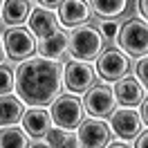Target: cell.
<instances>
[{
	"label": "cell",
	"mask_w": 148,
	"mask_h": 148,
	"mask_svg": "<svg viewBox=\"0 0 148 148\" xmlns=\"http://www.w3.org/2000/svg\"><path fill=\"white\" fill-rule=\"evenodd\" d=\"M0 81H2V94H9L14 88H16V74H11L9 67H5L2 65V70H0Z\"/></svg>",
	"instance_id": "obj_22"
},
{
	"label": "cell",
	"mask_w": 148,
	"mask_h": 148,
	"mask_svg": "<svg viewBox=\"0 0 148 148\" xmlns=\"http://www.w3.org/2000/svg\"><path fill=\"white\" fill-rule=\"evenodd\" d=\"M18 117H23V99L14 97L11 92L2 94V99H0V123L11 126Z\"/></svg>",
	"instance_id": "obj_17"
},
{
	"label": "cell",
	"mask_w": 148,
	"mask_h": 148,
	"mask_svg": "<svg viewBox=\"0 0 148 148\" xmlns=\"http://www.w3.org/2000/svg\"><path fill=\"white\" fill-rule=\"evenodd\" d=\"M70 52L74 58L92 61L103 52V34L92 25H79L70 34Z\"/></svg>",
	"instance_id": "obj_2"
},
{
	"label": "cell",
	"mask_w": 148,
	"mask_h": 148,
	"mask_svg": "<svg viewBox=\"0 0 148 148\" xmlns=\"http://www.w3.org/2000/svg\"><path fill=\"white\" fill-rule=\"evenodd\" d=\"M144 126V119L135 108L123 106L119 110H112L110 114V128L123 139H135L139 137V130Z\"/></svg>",
	"instance_id": "obj_8"
},
{
	"label": "cell",
	"mask_w": 148,
	"mask_h": 148,
	"mask_svg": "<svg viewBox=\"0 0 148 148\" xmlns=\"http://www.w3.org/2000/svg\"><path fill=\"white\" fill-rule=\"evenodd\" d=\"M27 25H29V32L36 34L38 38H45V36H49V34L58 32V18H56L47 7H36V9H32Z\"/></svg>",
	"instance_id": "obj_14"
},
{
	"label": "cell",
	"mask_w": 148,
	"mask_h": 148,
	"mask_svg": "<svg viewBox=\"0 0 148 148\" xmlns=\"http://www.w3.org/2000/svg\"><path fill=\"white\" fill-rule=\"evenodd\" d=\"M83 103H85V110L92 117H106V114H112V110H114L117 94H114L112 88H108L103 83H97L88 90Z\"/></svg>",
	"instance_id": "obj_9"
},
{
	"label": "cell",
	"mask_w": 148,
	"mask_h": 148,
	"mask_svg": "<svg viewBox=\"0 0 148 148\" xmlns=\"http://www.w3.org/2000/svg\"><path fill=\"white\" fill-rule=\"evenodd\" d=\"M52 112H47L45 108H40V106H34V108H29V110L23 112V128L27 130L32 137H43L49 132L52 128Z\"/></svg>",
	"instance_id": "obj_12"
},
{
	"label": "cell",
	"mask_w": 148,
	"mask_h": 148,
	"mask_svg": "<svg viewBox=\"0 0 148 148\" xmlns=\"http://www.w3.org/2000/svg\"><path fill=\"white\" fill-rule=\"evenodd\" d=\"M2 49L14 61H25V58H29L38 49V43L34 40L32 32H27L23 27H14L9 32H5V36H2Z\"/></svg>",
	"instance_id": "obj_6"
},
{
	"label": "cell",
	"mask_w": 148,
	"mask_h": 148,
	"mask_svg": "<svg viewBox=\"0 0 148 148\" xmlns=\"http://www.w3.org/2000/svg\"><path fill=\"white\" fill-rule=\"evenodd\" d=\"M90 5L85 0H63L58 7V23L63 27H79L90 20Z\"/></svg>",
	"instance_id": "obj_11"
},
{
	"label": "cell",
	"mask_w": 148,
	"mask_h": 148,
	"mask_svg": "<svg viewBox=\"0 0 148 148\" xmlns=\"http://www.w3.org/2000/svg\"><path fill=\"white\" fill-rule=\"evenodd\" d=\"M29 146H36V148H40V146H49V144H47V139H45V141H32Z\"/></svg>",
	"instance_id": "obj_29"
},
{
	"label": "cell",
	"mask_w": 148,
	"mask_h": 148,
	"mask_svg": "<svg viewBox=\"0 0 148 148\" xmlns=\"http://www.w3.org/2000/svg\"><path fill=\"white\" fill-rule=\"evenodd\" d=\"M32 5L29 0H5L2 2V23L7 25H23L29 20Z\"/></svg>",
	"instance_id": "obj_16"
},
{
	"label": "cell",
	"mask_w": 148,
	"mask_h": 148,
	"mask_svg": "<svg viewBox=\"0 0 148 148\" xmlns=\"http://www.w3.org/2000/svg\"><path fill=\"white\" fill-rule=\"evenodd\" d=\"M16 92L27 106H47L61 92V65L54 58H25L16 67Z\"/></svg>",
	"instance_id": "obj_1"
},
{
	"label": "cell",
	"mask_w": 148,
	"mask_h": 148,
	"mask_svg": "<svg viewBox=\"0 0 148 148\" xmlns=\"http://www.w3.org/2000/svg\"><path fill=\"white\" fill-rule=\"evenodd\" d=\"M135 70H137V79L141 81V85L148 90V56H144V58L139 61Z\"/></svg>",
	"instance_id": "obj_23"
},
{
	"label": "cell",
	"mask_w": 148,
	"mask_h": 148,
	"mask_svg": "<svg viewBox=\"0 0 148 148\" xmlns=\"http://www.w3.org/2000/svg\"><path fill=\"white\" fill-rule=\"evenodd\" d=\"M63 85L65 90H70L74 94L88 92L94 85V67L88 61H81V58L67 61L63 67Z\"/></svg>",
	"instance_id": "obj_4"
},
{
	"label": "cell",
	"mask_w": 148,
	"mask_h": 148,
	"mask_svg": "<svg viewBox=\"0 0 148 148\" xmlns=\"http://www.w3.org/2000/svg\"><path fill=\"white\" fill-rule=\"evenodd\" d=\"M29 132L25 128H11V126H2V137H0V144L2 148H9V146H18V148H25L29 146L32 141L27 137Z\"/></svg>",
	"instance_id": "obj_19"
},
{
	"label": "cell",
	"mask_w": 148,
	"mask_h": 148,
	"mask_svg": "<svg viewBox=\"0 0 148 148\" xmlns=\"http://www.w3.org/2000/svg\"><path fill=\"white\" fill-rule=\"evenodd\" d=\"M119 25H117V20L114 18H101L99 20V32L103 34L106 40H114V38L119 36Z\"/></svg>",
	"instance_id": "obj_21"
},
{
	"label": "cell",
	"mask_w": 148,
	"mask_h": 148,
	"mask_svg": "<svg viewBox=\"0 0 148 148\" xmlns=\"http://www.w3.org/2000/svg\"><path fill=\"white\" fill-rule=\"evenodd\" d=\"M65 47H70V38L58 29V32H54V34H49V36L38 40V54L45 56V58H54L56 61V58H61V54L65 52Z\"/></svg>",
	"instance_id": "obj_15"
},
{
	"label": "cell",
	"mask_w": 148,
	"mask_h": 148,
	"mask_svg": "<svg viewBox=\"0 0 148 148\" xmlns=\"http://www.w3.org/2000/svg\"><path fill=\"white\" fill-rule=\"evenodd\" d=\"M114 94H117V103L121 106H130V108H135L137 103L144 101V85L139 79H132V76H123L117 81L114 85Z\"/></svg>",
	"instance_id": "obj_13"
},
{
	"label": "cell",
	"mask_w": 148,
	"mask_h": 148,
	"mask_svg": "<svg viewBox=\"0 0 148 148\" xmlns=\"http://www.w3.org/2000/svg\"><path fill=\"white\" fill-rule=\"evenodd\" d=\"M76 137H79V146L101 148V146H108V141H110V130H108V126L97 117V119L81 121Z\"/></svg>",
	"instance_id": "obj_10"
},
{
	"label": "cell",
	"mask_w": 148,
	"mask_h": 148,
	"mask_svg": "<svg viewBox=\"0 0 148 148\" xmlns=\"http://www.w3.org/2000/svg\"><path fill=\"white\" fill-rule=\"evenodd\" d=\"M47 144L49 146H79V137H72L67 135V130L56 126V128H49V132L45 135Z\"/></svg>",
	"instance_id": "obj_20"
},
{
	"label": "cell",
	"mask_w": 148,
	"mask_h": 148,
	"mask_svg": "<svg viewBox=\"0 0 148 148\" xmlns=\"http://www.w3.org/2000/svg\"><path fill=\"white\" fill-rule=\"evenodd\" d=\"M83 106L76 97H56L54 103H52V119H54L56 126H61L65 130H74L81 126L83 121Z\"/></svg>",
	"instance_id": "obj_5"
},
{
	"label": "cell",
	"mask_w": 148,
	"mask_h": 148,
	"mask_svg": "<svg viewBox=\"0 0 148 148\" xmlns=\"http://www.w3.org/2000/svg\"><path fill=\"white\" fill-rule=\"evenodd\" d=\"M135 146H139V148H148V132L139 135V137H137V141H135Z\"/></svg>",
	"instance_id": "obj_28"
},
{
	"label": "cell",
	"mask_w": 148,
	"mask_h": 148,
	"mask_svg": "<svg viewBox=\"0 0 148 148\" xmlns=\"http://www.w3.org/2000/svg\"><path fill=\"white\" fill-rule=\"evenodd\" d=\"M108 146H110V148H130L132 144H130L128 139L119 137V139H112V141H108Z\"/></svg>",
	"instance_id": "obj_24"
},
{
	"label": "cell",
	"mask_w": 148,
	"mask_h": 148,
	"mask_svg": "<svg viewBox=\"0 0 148 148\" xmlns=\"http://www.w3.org/2000/svg\"><path fill=\"white\" fill-rule=\"evenodd\" d=\"M119 47L130 56H144L148 54V23L146 20H126L117 36Z\"/></svg>",
	"instance_id": "obj_3"
},
{
	"label": "cell",
	"mask_w": 148,
	"mask_h": 148,
	"mask_svg": "<svg viewBox=\"0 0 148 148\" xmlns=\"http://www.w3.org/2000/svg\"><path fill=\"white\" fill-rule=\"evenodd\" d=\"M38 2H40V7L54 9V7H61V2H63V0H38Z\"/></svg>",
	"instance_id": "obj_26"
},
{
	"label": "cell",
	"mask_w": 148,
	"mask_h": 148,
	"mask_svg": "<svg viewBox=\"0 0 148 148\" xmlns=\"http://www.w3.org/2000/svg\"><path fill=\"white\" fill-rule=\"evenodd\" d=\"M139 114H141V119H144V123L148 126V99H144V101H141V108H139Z\"/></svg>",
	"instance_id": "obj_25"
},
{
	"label": "cell",
	"mask_w": 148,
	"mask_h": 148,
	"mask_svg": "<svg viewBox=\"0 0 148 148\" xmlns=\"http://www.w3.org/2000/svg\"><path fill=\"white\" fill-rule=\"evenodd\" d=\"M139 14H141V16H144V20H146L148 23V0H139Z\"/></svg>",
	"instance_id": "obj_27"
},
{
	"label": "cell",
	"mask_w": 148,
	"mask_h": 148,
	"mask_svg": "<svg viewBox=\"0 0 148 148\" xmlns=\"http://www.w3.org/2000/svg\"><path fill=\"white\" fill-rule=\"evenodd\" d=\"M90 7L97 16L103 18H117L121 16L126 7H128V0H90Z\"/></svg>",
	"instance_id": "obj_18"
},
{
	"label": "cell",
	"mask_w": 148,
	"mask_h": 148,
	"mask_svg": "<svg viewBox=\"0 0 148 148\" xmlns=\"http://www.w3.org/2000/svg\"><path fill=\"white\" fill-rule=\"evenodd\" d=\"M128 70H130L128 56L123 52H119V49H114V47L101 52L99 58H97V72L106 81H119L128 74Z\"/></svg>",
	"instance_id": "obj_7"
}]
</instances>
